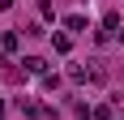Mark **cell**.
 I'll return each mask as SVG.
<instances>
[{
    "label": "cell",
    "mask_w": 124,
    "mask_h": 120,
    "mask_svg": "<svg viewBox=\"0 0 124 120\" xmlns=\"http://www.w3.org/2000/svg\"><path fill=\"white\" fill-rule=\"evenodd\" d=\"M22 69L30 73V77H47V60H43V56H26V60H22Z\"/></svg>",
    "instance_id": "1"
},
{
    "label": "cell",
    "mask_w": 124,
    "mask_h": 120,
    "mask_svg": "<svg viewBox=\"0 0 124 120\" xmlns=\"http://www.w3.org/2000/svg\"><path fill=\"white\" fill-rule=\"evenodd\" d=\"M0 51H4V56L17 51V30H4V34H0Z\"/></svg>",
    "instance_id": "2"
},
{
    "label": "cell",
    "mask_w": 124,
    "mask_h": 120,
    "mask_svg": "<svg viewBox=\"0 0 124 120\" xmlns=\"http://www.w3.org/2000/svg\"><path fill=\"white\" fill-rule=\"evenodd\" d=\"M86 77H90V82H103V77H107L103 60H90V64H86Z\"/></svg>",
    "instance_id": "3"
},
{
    "label": "cell",
    "mask_w": 124,
    "mask_h": 120,
    "mask_svg": "<svg viewBox=\"0 0 124 120\" xmlns=\"http://www.w3.org/2000/svg\"><path fill=\"white\" fill-rule=\"evenodd\" d=\"M51 47H56V51H60V56H64V51L73 47V39H69V34H60V30H56V34H51Z\"/></svg>",
    "instance_id": "4"
},
{
    "label": "cell",
    "mask_w": 124,
    "mask_h": 120,
    "mask_svg": "<svg viewBox=\"0 0 124 120\" xmlns=\"http://www.w3.org/2000/svg\"><path fill=\"white\" fill-rule=\"evenodd\" d=\"M64 26H69V30H86V17H81V13H73V17H69Z\"/></svg>",
    "instance_id": "5"
},
{
    "label": "cell",
    "mask_w": 124,
    "mask_h": 120,
    "mask_svg": "<svg viewBox=\"0 0 124 120\" xmlns=\"http://www.w3.org/2000/svg\"><path fill=\"white\" fill-rule=\"evenodd\" d=\"M94 120H116V111H111V103H103V107L94 111Z\"/></svg>",
    "instance_id": "6"
},
{
    "label": "cell",
    "mask_w": 124,
    "mask_h": 120,
    "mask_svg": "<svg viewBox=\"0 0 124 120\" xmlns=\"http://www.w3.org/2000/svg\"><path fill=\"white\" fill-rule=\"evenodd\" d=\"M4 9H13V0H0V13H4Z\"/></svg>",
    "instance_id": "7"
},
{
    "label": "cell",
    "mask_w": 124,
    "mask_h": 120,
    "mask_svg": "<svg viewBox=\"0 0 124 120\" xmlns=\"http://www.w3.org/2000/svg\"><path fill=\"white\" fill-rule=\"evenodd\" d=\"M116 39H120V43H124V26H120V34H116Z\"/></svg>",
    "instance_id": "8"
},
{
    "label": "cell",
    "mask_w": 124,
    "mask_h": 120,
    "mask_svg": "<svg viewBox=\"0 0 124 120\" xmlns=\"http://www.w3.org/2000/svg\"><path fill=\"white\" fill-rule=\"evenodd\" d=\"M0 120H4V103H0Z\"/></svg>",
    "instance_id": "9"
}]
</instances>
